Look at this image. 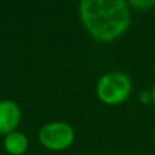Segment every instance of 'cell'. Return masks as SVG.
Instances as JSON below:
<instances>
[{
    "label": "cell",
    "mask_w": 155,
    "mask_h": 155,
    "mask_svg": "<svg viewBox=\"0 0 155 155\" xmlns=\"http://www.w3.org/2000/svg\"><path fill=\"white\" fill-rule=\"evenodd\" d=\"M79 14L86 30L102 42L120 38L131 25V8L124 0H83Z\"/></svg>",
    "instance_id": "1"
},
{
    "label": "cell",
    "mask_w": 155,
    "mask_h": 155,
    "mask_svg": "<svg viewBox=\"0 0 155 155\" xmlns=\"http://www.w3.org/2000/svg\"><path fill=\"white\" fill-rule=\"evenodd\" d=\"M132 93V80L121 71H112L99 78L97 83V95L106 105H120Z\"/></svg>",
    "instance_id": "2"
},
{
    "label": "cell",
    "mask_w": 155,
    "mask_h": 155,
    "mask_svg": "<svg viewBox=\"0 0 155 155\" xmlns=\"http://www.w3.org/2000/svg\"><path fill=\"white\" fill-rule=\"evenodd\" d=\"M40 142L49 150H65L74 143L75 132L67 123L56 121L44 125L40 129Z\"/></svg>",
    "instance_id": "3"
},
{
    "label": "cell",
    "mask_w": 155,
    "mask_h": 155,
    "mask_svg": "<svg viewBox=\"0 0 155 155\" xmlns=\"http://www.w3.org/2000/svg\"><path fill=\"white\" fill-rule=\"evenodd\" d=\"M21 109L14 101H0V134L8 135L21 123Z\"/></svg>",
    "instance_id": "4"
},
{
    "label": "cell",
    "mask_w": 155,
    "mask_h": 155,
    "mask_svg": "<svg viewBox=\"0 0 155 155\" xmlns=\"http://www.w3.org/2000/svg\"><path fill=\"white\" fill-rule=\"evenodd\" d=\"M29 142L27 137L21 132H11L4 139V148L10 155H22L27 151Z\"/></svg>",
    "instance_id": "5"
},
{
    "label": "cell",
    "mask_w": 155,
    "mask_h": 155,
    "mask_svg": "<svg viewBox=\"0 0 155 155\" xmlns=\"http://www.w3.org/2000/svg\"><path fill=\"white\" fill-rule=\"evenodd\" d=\"M128 4H129V7H134L139 11H147L154 7L155 2L154 0H132Z\"/></svg>",
    "instance_id": "6"
},
{
    "label": "cell",
    "mask_w": 155,
    "mask_h": 155,
    "mask_svg": "<svg viewBox=\"0 0 155 155\" xmlns=\"http://www.w3.org/2000/svg\"><path fill=\"white\" fill-rule=\"evenodd\" d=\"M150 93H151V101L155 104V83H154V86H153V88H151Z\"/></svg>",
    "instance_id": "7"
}]
</instances>
